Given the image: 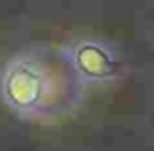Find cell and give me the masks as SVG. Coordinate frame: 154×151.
<instances>
[{"label":"cell","instance_id":"2","mask_svg":"<svg viewBox=\"0 0 154 151\" xmlns=\"http://www.w3.org/2000/svg\"><path fill=\"white\" fill-rule=\"evenodd\" d=\"M75 58H77V66L89 76H95V78L109 76V72L113 70V62H111L109 54L95 44H83L77 50Z\"/></svg>","mask_w":154,"mask_h":151},{"label":"cell","instance_id":"1","mask_svg":"<svg viewBox=\"0 0 154 151\" xmlns=\"http://www.w3.org/2000/svg\"><path fill=\"white\" fill-rule=\"evenodd\" d=\"M51 70L36 60H16L4 76V96L16 111L34 113L45 111L54 101Z\"/></svg>","mask_w":154,"mask_h":151}]
</instances>
